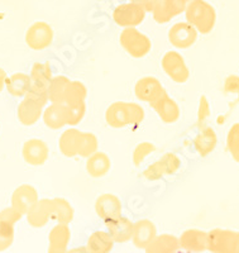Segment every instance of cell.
I'll return each mask as SVG.
<instances>
[{"label":"cell","mask_w":239,"mask_h":253,"mask_svg":"<svg viewBox=\"0 0 239 253\" xmlns=\"http://www.w3.org/2000/svg\"><path fill=\"white\" fill-rule=\"evenodd\" d=\"M181 250L189 253H200L207 251V232L201 229H191L182 232L179 237Z\"/></svg>","instance_id":"obj_17"},{"label":"cell","mask_w":239,"mask_h":253,"mask_svg":"<svg viewBox=\"0 0 239 253\" xmlns=\"http://www.w3.org/2000/svg\"><path fill=\"white\" fill-rule=\"evenodd\" d=\"M186 5V0H161L159 5L153 9L152 17L159 24L168 23L175 17L185 13Z\"/></svg>","instance_id":"obj_13"},{"label":"cell","mask_w":239,"mask_h":253,"mask_svg":"<svg viewBox=\"0 0 239 253\" xmlns=\"http://www.w3.org/2000/svg\"><path fill=\"white\" fill-rule=\"evenodd\" d=\"M71 229L69 224L57 223L48 234V253H64L69 248Z\"/></svg>","instance_id":"obj_20"},{"label":"cell","mask_w":239,"mask_h":253,"mask_svg":"<svg viewBox=\"0 0 239 253\" xmlns=\"http://www.w3.org/2000/svg\"><path fill=\"white\" fill-rule=\"evenodd\" d=\"M186 1H188V3H189V1H191V0H186Z\"/></svg>","instance_id":"obj_47"},{"label":"cell","mask_w":239,"mask_h":253,"mask_svg":"<svg viewBox=\"0 0 239 253\" xmlns=\"http://www.w3.org/2000/svg\"><path fill=\"white\" fill-rule=\"evenodd\" d=\"M87 89L81 81H70L67 86L66 95H65V104L69 107L79 105V104L86 103Z\"/></svg>","instance_id":"obj_31"},{"label":"cell","mask_w":239,"mask_h":253,"mask_svg":"<svg viewBox=\"0 0 239 253\" xmlns=\"http://www.w3.org/2000/svg\"><path fill=\"white\" fill-rule=\"evenodd\" d=\"M218 137L211 126H201L200 132L194 138V147L201 157H206L215 150Z\"/></svg>","instance_id":"obj_23"},{"label":"cell","mask_w":239,"mask_h":253,"mask_svg":"<svg viewBox=\"0 0 239 253\" xmlns=\"http://www.w3.org/2000/svg\"><path fill=\"white\" fill-rule=\"evenodd\" d=\"M81 130L78 128H69L61 134L58 139V148L60 152L67 158H72L79 156V144H80Z\"/></svg>","instance_id":"obj_24"},{"label":"cell","mask_w":239,"mask_h":253,"mask_svg":"<svg viewBox=\"0 0 239 253\" xmlns=\"http://www.w3.org/2000/svg\"><path fill=\"white\" fill-rule=\"evenodd\" d=\"M180 166H181V161H180L179 156L171 152L166 153L159 158V161L150 165L144 170L143 176L150 181H157L164 176H170L177 172Z\"/></svg>","instance_id":"obj_6"},{"label":"cell","mask_w":239,"mask_h":253,"mask_svg":"<svg viewBox=\"0 0 239 253\" xmlns=\"http://www.w3.org/2000/svg\"><path fill=\"white\" fill-rule=\"evenodd\" d=\"M121 48L133 58H143L152 49V41L136 27L124 28L119 36Z\"/></svg>","instance_id":"obj_2"},{"label":"cell","mask_w":239,"mask_h":253,"mask_svg":"<svg viewBox=\"0 0 239 253\" xmlns=\"http://www.w3.org/2000/svg\"><path fill=\"white\" fill-rule=\"evenodd\" d=\"M120 199L114 194H103L95 202V211L103 221L113 220L121 215Z\"/></svg>","instance_id":"obj_14"},{"label":"cell","mask_w":239,"mask_h":253,"mask_svg":"<svg viewBox=\"0 0 239 253\" xmlns=\"http://www.w3.org/2000/svg\"><path fill=\"white\" fill-rule=\"evenodd\" d=\"M147 10L142 4L136 1L120 4L113 12V19L121 28L137 27L146 19Z\"/></svg>","instance_id":"obj_4"},{"label":"cell","mask_w":239,"mask_h":253,"mask_svg":"<svg viewBox=\"0 0 239 253\" xmlns=\"http://www.w3.org/2000/svg\"><path fill=\"white\" fill-rule=\"evenodd\" d=\"M224 91L229 94H239V76L229 75L224 81Z\"/></svg>","instance_id":"obj_42"},{"label":"cell","mask_w":239,"mask_h":253,"mask_svg":"<svg viewBox=\"0 0 239 253\" xmlns=\"http://www.w3.org/2000/svg\"><path fill=\"white\" fill-rule=\"evenodd\" d=\"M6 79H8V75H6L5 70H3L0 67V92L3 91L4 87H5Z\"/></svg>","instance_id":"obj_44"},{"label":"cell","mask_w":239,"mask_h":253,"mask_svg":"<svg viewBox=\"0 0 239 253\" xmlns=\"http://www.w3.org/2000/svg\"><path fill=\"white\" fill-rule=\"evenodd\" d=\"M199 32L189 22H179L173 24L168 31V41L173 47L188 49L195 44Z\"/></svg>","instance_id":"obj_8"},{"label":"cell","mask_w":239,"mask_h":253,"mask_svg":"<svg viewBox=\"0 0 239 253\" xmlns=\"http://www.w3.org/2000/svg\"><path fill=\"white\" fill-rule=\"evenodd\" d=\"M85 114H86V103L69 107V126H76L78 124H80L81 121L84 119Z\"/></svg>","instance_id":"obj_39"},{"label":"cell","mask_w":239,"mask_h":253,"mask_svg":"<svg viewBox=\"0 0 239 253\" xmlns=\"http://www.w3.org/2000/svg\"><path fill=\"white\" fill-rule=\"evenodd\" d=\"M52 71L48 62H36L31 70V79L32 83L42 84L49 86V83L52 80Z\"/></svg>","instance_id":"obj_33"},{"label":"cell","mask_w":239,"mask_h":253,"mask_svg":"<svg viewBox=\"0 0 239 253\" xmlns=\"http://www.w3.org/2000/svg\"><path fill=\"white\" fill-rule=\"evenodd\" d=\"M156 151V146L151 142H141L136 146L134 151H133V164L134 166L139 167L144 162V160Z\"/></svg>","instance_id":"obj_35"},{"label":"cell","mask_w":239,"mask_h":253,"mask_svg":"<svg viewBox=\"0 0 239 253\" xmlns=\"http://www.w3.org/2000/svg\"><path fill=\"white\" fill-rule=\"evenodd\" d=\"M150 105L157 113L159 118L163 123L173 124L180 119L181 112H180L179 104L171 98L170 95L167 94V91H164L157 100L151 103Z\"/></svg>","instance_id":"obj_10"},{"label":"cell","mask_w":239,"mask_h":253,"mask_svg":"<svg viewBox=\"0 0 239 253\" xmlns=\"http://www.w3.org/2000/svg\"><path fill=\"white\" fill-rule=\"evenodd\" d=\"M43 108L37 101L24 96L23 100L20 101L17 109L18 121L26 126H35L40 117L43 115Z\"/></svg>","instance_id":"obj_21"},{"label":"cell","mask_w":239,"mask_h":253,"mask_svg":"<svg viewBox=\"0 0 239 253\" xmlns=\"http://www.w3.org/2000/svg\"><path fill=\"white\" fill-rule=\"evenodd\" d=\"M237 253H239V241H238V247H237Z\"/></svg>","instance_id":"obj_46"},{"label":"cell","mask_w":239,"mask_h":253,"mask_svg":"<svg viewBox=\"0 0 239 253\" xmlns=\"http://www.w3.org/2000/svg\"><path fill=\"white\" fill-rule=\"evenodd\" d=\"M166 91L159 79L153 76H144L139 79L134 85V94L139 101L143 103H153Z\"/></svg>","instance_id":"obj_9"},{"label":"cell","mask_w":239,"mask_h":253,"mask_svg":"<svg viewBox=\"0 0 239 253\" xmlns=\"http://www.w3.org/2000/svg\"><path fill=\"white\" fill-rule=\"evenodd\" d=\"M15 237L14 227L0 223V252H4L13 245Z\"/></svg>","instance_id":"obj_37"},{"label":"cell","mask_w":239,"mask_h":253,"mask_svg":"<svg viewBox=\"0 0 239 253\" xmlns=\"http://www.w3.org/2000/svg\"><path fill=\"white\" fill-rule=\"evenodd\" d=\"M105 121L108 126L116 129L130 126L128 101H116L110 104L105 112Z\"/></svg>","instance_id":"obj_22"},{"label":"cell","mask_w":239,"mask_h":253,"mask_svg":"<svg viewBox=\"0 0 239 253\" xmlns=\"http://www.w3.org/2000/svg\"><path fill=\"white\" fill-rule=\"evenodd\" d=\"M99 142L96 135L90 132H81L80 144H79V156L87 158L95 152H98Z\"/></svg>","instance_id":"obj_32"},{"label":"cell","mask_w":239,"mask_h":253,"mask_svg":"<svg viewBox=\"0 0 239 253\" xmlns=\"http://www.w3.org/2000/svg\"><path fill=\"white\" fill-rule=\"evenodd\" d=\"M161 66L164 74L176 84H185L190 78V70L179 52H166L161 60Z\"/></svg>","instance_id":"obj_5"},{"label":"cell","mask_w":239,"mask_h":253,"mask_svg":"<svg viewBox=\"0 0 239 253\" xmlns=\"http://www.w3.org/2000/svg\"><path fill=\"white\" fill-rule=\"evenodd\" d=\"M112 169V161L109 156L104 152H95L86 161V171L92 178H101Z\"/></svg>","instance_id":"obj_27"},{"label":"cell","mask_w":239,"mask_h":253,"mask_svg":"<svg viewBox=\"0 0 239 253\" xmlns=\"http://www.w3.org/2000/svg\"><path fill=\"white\" fill-rule=\"evenodd\" d=\"M99 1H100V0H99Z\"/></svg>","instance_id":"obj_48"},{"label":"cell","mask_w":239,"mask_h":253,"mask_svg":"<svg viewBox=\"0 0 239 253\" xmlns=\"http://www.w3.org/2000/svg\"><path fill=\"white\" fill-rule=\"evenodd\" d=\"M52 204H53V219L57 220V223H65L70 224L74 220V208L64 198H53L52 199Z\"/></svg>","instance_id":"obj_30"},{"label":"cell","mask_w":239,"mask_h":253,"mask_svg":"<svg viewBox=\"0 0 239 253\" xmlns=\"http://www.w3.org/2000/svg\"><path fill=\"white\" fill-rule=\"evenodd\" d=\"M157 236L156 224L150 219H141L134 223L132 242L139 250H146L151 245V242Z\"/></svg>","instance_id":"obj_18"},{"label":"cell","mask_w":239,"mask_h":253,"mask_svg":"<svg viewBox=\"0 0 239 253\" xmlns=\"http://www.w3.org/2000/svg\"><path fill=\"white\" fill-rule=\"evenodd\" d=\"M104 224L116 243H127V242L132 241L134 223H132V220L125 216L120 215L119 218L113 219V220L104 221Z\"/></svg>","instance_id":"obj_19"},{"label":"cell","mask_w":239,"mask_h":253,"mask_svg":"<svg viewBox=\"0 0 239 253\" xmlns=\"http://www.w3.org/2000/svg\"><path fill=\"white\" fill-rule=\"evenodd\" d=\"M210 115V107H209V101H207L206 96L201 95L199 104V110H198V124L202 126L204 122L209 118Z\"/></svg>","instance_id":"obj_41"},{"label":"cell","mask_w":239,"mask_h":253,"mask_svg":"<svg viewBox=\"0 0 239 253\" xmlns=\"http://www.w3.org/2000/svg\"><path fill=\"white\" fill-rule=\"evenodd\" d=\"M53 29L46 22H36L26 33V43L31 49L42 51L48 48L53 42Z\"/></svg>","instance_id":"obj_7"},{"label":"cell","mask_w":239,"mask_h":253,"mask_svg":"<svg viewBox=\"0 0 239 253\" xmlns=\"http://www.w3.org/2000/svg\"><path fill=\"white\" fill-rule=\"evenodd\" d=\"M27 98L32 99V100L37 101L42 107H46L47 103L49 101L48 98V86L47 85H42V84L32 83L31 89H29L28 94L26 95Z\"/></svg>","instance_id":"obj_36"},{"label":"cell","mask_w":239,"mask_h":253,"mask_svg":"<svg viewBox=\"0 0 239 253\" xmlns=\"http://www.w3.org/2000/svg\"><path fill=\"white\" fill-rule=\"evenodd\" d=\"M239 232L215 228L207 232V251L211 253H237Z\"/></svg>","instance_id":"obj_3"},{"label":"cell","mask_w":239,"mask_h":253,"mask_svg":"<svg viewBox=\"0 0 239 253\" xmlns=\"http://www.w3.org/2000/svg\"><path fill=\"white\" fill-rule=\"evenodd\" d=\"M31 85H32L31 75H27L24 72H15L6 79L5 89L14 98H24L28 94Z\"/></svg>","instance_id":"obj_26"},{"label":"cell","mask_w":239,"mask_h":253,"mask_svg":"<svg viewBox=\"0 0 239 253\" xmlns=\"http://www.w3.org/2000/svg\"><path fill=\"white\" fill-rule=\"evenodd\" d=\"M114 239L109 234V232L96 230L87 239L86 251L91 253H109L114 248Z\"/></svg>","instance_id":"obj_28"},{"label":"cell","mask_w":239,"mask_h":253,"mask_svg":"<svg viewBox=\"0 0 239 253\" xmlns=\"http://www.w3.org/2000/svg\"><path fill=\"white\" fill-rule=\"evenodd\" d=\"M38 200H40V196H38V191L36 190V187L29 184H23L13 191L10 204L18 211L26 215Z\"/></svg>","instance_id":"obj_12"},{"label":"cell","mask_w":239,"mask_h":253,"mask_svg":"<svg viewBox=\"0 0 239 253\" xmlns=\"http://www.w3.org/2000/svg\"><path fill=\"white\" fill-rule=\"evenodd\" d=\"M23 214L20 213V211H18L15 208H13L12 205H10L9 208H5V209H3L0 211V223H1V224L13 225V227H15V224H17L18 221L23 218Z\"/></svg>","instance_id":"obj_38"},{"label":"cell","mask_w":239,"mask_h":253,"mask_svg":"<svg viewBox=\"0 0 239 253\" xmlns=\"http://www.w3.org/2000/svg\"><path fill=\"white\" fill-rule=\"evenodd\" d=\"M23 160L31 166H42L46 164L49 156V148L42 139H28L22 148Z\"/></svg>","instance_id":"obj_11"},{"label":"cell","mask_w":239,"mask_h":253,"mask_svg":"<svg viewBox=\"0 0 239 253\" xmlns=\"http://www.w3.org/2000/svg\"><path fill=\"white\" fill-rule=\"evenodd\" d=\"M159 1H161V0H142L139 4H142V5L144 6V9L147 10V13H152L153 9L159 4Z\"/></svg>","instance_id":"obj_43"},{"label":"cell","mask_w":239,"mask_h":253,"mask_svg":"<svg viewBox=\"0 0 239 253\" xmlns=\"http://www.w3.org/2000/svg\"><path fill=\"white\" fill-rule=\"evenodd\" d=\"M43 123L52 130H58L69 126V107L65 103H51L43 110Z\"/></svg>","instance_id":"obj_16"},{"label":"cell","mask_w":239,"mask_h":253,"mask_svg":"<svg viewBox=\"0 0 239 253\" xmlns=\"http://www.w3.org/2000/svg\"><path fill=\"white\" fill-rule=\"evenodd\" d=\"M181 250L179 237L173 234L163 233L157 234L156 238L151 242V245L146 248L147 253H175Z\"/></svg>","instance_id":"obj_25"},{"label":"cell","mask_w":239,"mask_h":253,"mask_svg":"<svg viewBox=\"0 0 239 253\" xmlns=\"http://www.w3.org/2000/svg\"><path fill=\"white\" fill-rule=\"evenodd\" d=\"M128 110H129L130 126H139L144 119V109L137 103L128 101Z\"/></svg>","instance_id":"obj_40"},{"label":"cell","mask_w":239,"mask_h":253,"mask_svg":"<svg viewBox=\"0 0 239 253\" xmlns=\"http://www.w3.org/2000/svg\"><path fill=\"white\" fill-rule=\"evenodd\" d=\"M70 81L71 80L64 75L52 78L48 86V98L51 103H65V95Z\"/></svg>","instance_id":"obj_29"},{"label":"cell","mask_w":239,"mask_h":253,"mask_svg":"<svg viewBox=\"0 0 239 253\" xmlns=\"http://www.w3.org/2000/svg\"><path fill=\"white\" fill-rule=\"evenodd\" d=\"M186 22L193 24L199 33L209 35L216 23V10L205 0H191L185 9Z\"/></svg>","instance_id":"obj_1"},{"label":"cell","mask_w":239,"mask_h":253,"mask_svg":"<svg viewBox=\"0 0 239 253\" xmlns=\"http://www.w3.org/2000/svg\"><path fill=\"white\" fill-rule=\"evenodd\" d=\"M129 1H136V3H141L142 0H129Z\"/></svg>","instance_id":"obj_45"},{"label":"cell","mask_w":239,"mask_h":253,"mask_svg":"<svg viewBox=\"0 0 239 253\" xmlns=\"http://www.w3.org/2000/svg\"><path fill=\"white\" fill-rule=\"evenodd\" d=\"M227 148L232 158L239 164V123H234L228 132Z\"/></svg>","instance_id":"obj_34"},{"label":"cell","mask_w":239,"mask_h":253,"mask_svg":"<svg viewBox=\"0 0 239 253\" xmlns=\"http://www.w3.org/2000/svg\"><path fill=\"white\" fill-rule=\"evenodd\" d=\"M27 221L32 228H43L51 219H53V204L52 199H40L28 213Z\"/></svg>","instance_id":"obj_15"}]
</instances>
